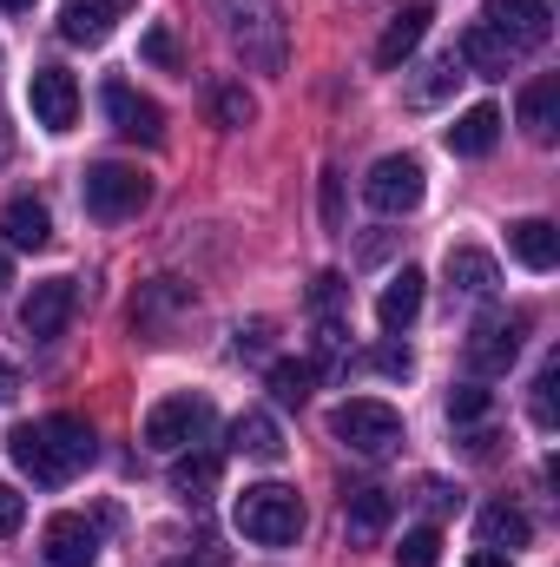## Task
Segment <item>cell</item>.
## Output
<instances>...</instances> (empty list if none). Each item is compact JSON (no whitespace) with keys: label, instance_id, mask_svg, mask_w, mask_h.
<instances>
[{"label":"cell","instance_id":"d590c367","mask_svg":"<svg viewBox=\"0 0 560 567\" xmlns=\"http://www.w3.org/2000/svg\"><path fill=\"white\" fill-rule=\"evenodd\" d=\"M422 508H428V515H455V508H462V488L428 475V482H422Z\"/></svg>","mask_w":560,"mask_h":567},{"label":"cell","instance_id":"f1b7e54d","mask_svg":"<svg viewBox=\"0 0 560 567\" xmlns=\"http://www.w3.org/2000/svg\"><path fill=\"white\" fill-rule=\"evenodd\" d=\"M455 80H462L455 53H448V60H435V66H422V80L409 86V106H435V100H448V93H455Z\"/></svg>","mask_w":560,"mask_h":567},{"label":"cell","instance_id":"9c48e42d","mask_svg":"<svg viewBox=\"0 0 560 567\" xmlns=\"http://www.w3.org/2000/svg\"><path fill=\"white\" fill-rule=\"evenodd\" d=\"M481 27H495L515 53H535V47H548V33H554V7H548V0H488V7H481Z\"/></svg>","mask_w":560,"mask_h":567},{"label":"cell","instance_id":"7c38bea8","mask_svg":"<svg viewBox=\"0 0 560 567\" xmlns=\"http://www.w3.org/2000/svg\"><path fill=\"white\" fill-rule=\"evenodd\" d=\"M106 120H113V133H126V140H139V145L165 140V113H158V100L133 93L126 80H113V86H106Z\"/></svg>","mask_w":560,"mask_h":567},{"label":"cell","instance_id":"f35d334b","mask_svg":"<svg viewBox=\"0 0 560 567\" xmlns=\"http://www.w3.org/2000/svg\"><path fill=\"white\" fill-rule=\"evenodd\" d=\"M323 225L343 231V172H323Z\"/></svg>","mask_w":560,"mask_h":567},{"label":"cell","instance_id":"83f0119b","mask_svg":"<svg viewBox=\"0 0 560 567\" xmlns=\"http://www.w3.org/2000/svg\"><path fill=\"white\" fill-rule=\"evenodd\" d=\"M310 390H317V370L310 363H297V357H278L271 363V396L278 403H310Z\"/></svg>","mask_w":560,"mask_h":567},{"label":"cell","instance_id":"836d02e7","mask_svg":"<svg viewBox=\"0 0 560 567\" xmlns=\"http://www.w3.org/2000/svg\"><path fill=\"white\" fill-rule=\"evenodd\" d=\"M343 297H350V284L336 278V271H317V284H310V310H317V317H336Z\"/></svg>","mask_w":560,"mask_h":567},{"label":"cell","instance_id":"4dcf8cb0","mask_svg":"<svg viewBox=\"0 0 560 567\" xmlns=\"http://www.w3.org/2000/svg\"><path fill=\"white\" fill-rule=\"evenodd\" d=\"M396 567H442V528H409L403 548H396Z\"/></svg>","mask_w":560,"mask_h":567},{"label":"cell","instance_id":"b9f144b4","mask_svg":"<svg viewBox=\"0 0 560 567\" xmlns=\"http://www.w3.org/2000/svg\"><path fill=\"white\" fill-rule=\"evenodd\" d=\"M0 290H7V251H0Z\"/></svg>","mask_w":560,"mask_h":567},{"label":"cell","instance_id":"7bdbcfd3","mask_svg":"<svg viewBox=\"0 0 560 567\" xmlns=\"http://www.w3.org/2000/svg\"><path fill=\"white\" fill-rule=\"evenodd\" d=\"M0 7H33V0H0Z\"/></svg>","mask_w":560,"mask_h":567},{"label":"cell","instance_id":"4fadbf2b","mask_svg":"<svg viewBox=\"0 0 560 567\" xmlns=\"http://www.w3.org/2000/svg\"><path fill=\"white\" fill-rule=\"evenodd\" d=\"M515 60H521V53H515L495 27H481V20H475V27H462V40H455V66H462V73H475V80H508V66H515Z\"/></svg>","mask_w":560,"mask_h":567},{"label":"cell","instance_id":"8992f818","mask_svg":"<svg viewBox=\"0 0 560 567\" xmlns=\"http://www.w3.org/2000/svg\"><path fill=\"white\" fill-rule=\"evenodd\" d=\"M80 198H86V212H93V218L120 225V218H139V212H145V198H152V178H145L139 165L100 158V165H86V178H80Z\"/></svg>","mask_w":560,"mask_h":567},{"label":"cell","instance_id":"e575fe53","mask_svg":"<svg viewBox=\"0 0 560 567\" xmlns=\"http://www.w3.org/2000/svg\"><path fill=\"white\" fill-rule=\"evenodd\" d=\"M554 383H560V363H548L541 377H535V429H554Z\"/></svg>","mask_w":560,"mask_h":567},{"label":"cell","instance_id":"60d3db41","mask_svg":"<svg viewBox=\"0 0 560 567\" xmlns=\"http://www.w3.org/2000/svg\"><path fill=\"white\" fill-rule=\"evenodd\" d=\"M468 567H515V555H501V548H475Z\"/></svg>","mask_w":560,"mask_h":567},{"label":"cell","instance_id":"d6a6232c","mask_svg":"<svg viewBox=\"0 0 560 567\" xmlns=\"http://www.w3.org/2000/svg\"><path fill=\"white\" fill-rule=\"evenodd\" d=\"M139 53L152 60V66H165V73H178V66H185V53H178V40H172V27H145Z\"/></svg>","mask_w":560,"mask_h":567},{"label":"cell","instance_id":"3957f363","mask_svg":"<svg viewBox=\"0 0 560 567\" xmlns=\"http://www.w3.org/2000/svg\"><path fill=\"white\" fill-rule=\"evenodd\" d=\"M231 522H238V535L258 542V548H290V542L303 535V502H297V488H283V482H258V488L238 495Z\"/></svg>","mask_w":560,"mask_h":567},{"label":"cell","instance_id":"74e56055","mask_svg":"<svg viewBox=\"0 0 560 567\" xmlns=\"http://www.w3.org/2000/svg\"><path fill=\"white\" fill-rule=\"evenodd\" d=\"M271 337H278V323H265V317L258 323H238V357H265Z\"/></svg>","mask_w":560,"mask_h":567},{"label":"cell","instance_id":"ac0fdd59","mask_svg":"<svg viewBox=\"0 0 560 567\" xmlns=\"http://www.w3.org/2000/svg\"><path fill=\"white\" fill-rule=\"evenodd\" d=\"M0 231H7L13 251H46V245H53V212H46L40 198H7Z\"/></svg>","mask_w":560,"mask_h":567},{"label":"cell","instance_id":"d4e9b609","mask_svg":"<svg viewBox=\"0 0 560 567\" xmlns=\"http://www.w3.org/2000/svg\"><path fill=\"white\" fill-rule=\"evenodd\" d=\"M211 488H218V455H211V449H191V455H178V462H172V495L205 502Z\"/></svg>","mask_w":560,"mask_h":567},{"label":"cell","instance_id":"ab89813d","mask_svg":"<svg viewBox=\"0 0 560 567\" xmlns=\"http://www.w3.org/2000/svg\"><path fill=\"white\" fill-rule=\"evenodd\" d=\"M13 396H20V370L0 357V403H13Z\"/></svg>","mask_w":560,"mask_h":567},{"label":"cell","instance_id":"f546056e","mask_svg":"<svg viewBox=\"0 0 560 567\" xmlns=\"http://www.w3.org/2000/svg\"><path fill=\"white\" fill-rule=\"evenodd\" d=\"M488 403H495V390H488L481 377H468V383H455V390H448V423H481V416H488Z\"/></svg>","mask_w":560,"mask_h":567},{"label":"cell","instance_id":"9a60e30c","mask_svg":"<svg viewBox=\"0 0 560 567\" xmlns=\"http://www.w3.org/2000/svg\"><path fill=\"white\" fill-rule=\"evenodd\" d=\"M40 555H46V567H100V535L86 515H53Z\"/></svg>","mask_w":560,"mask_h":567},{"label":"cell","instance_id":"5b68a950","mask_svg":"<svg viewBox=\"0 0 560 567\" xmlns=\"http://www.w3.org/2000/svg\"><path fill=\"white\" fill-rule=\"evenodd\" d=\"M330 435L343 442V449H356V455H396V442H403V416L383 403V396H350V403H336L330 410Z\"/></svg>","mask_w":560,"mask_h":567},{"label":"cell","instance_id":"d6986e66","mask_svg":"<svg viewBox=\"0 0 560 567\" xmlns=\"http://www.w3.org/2000/svg\"><path fill=\"white\" fill-rule=\"evenodd\" d=\"M390 515H396V495H390V488H376V482H363V488H350V495H343V522H350V535H356V542H376V535L390 528Z\"/></svg>","mask_w":560,"mask_h":567},{"label":"cell","instance_id":"ffe728a7","mask_svg":"<svg viewBox=\"0 0 560 567\" xmlns=\"http://www.w3.org/2000/svg\"><path fill=\"white\" fill-rule=\"evenodd\" d=\"M442 140H448V152H455V158H488V152H495V140H501V106H468V113H462Z\"/></svg>","mask_w":560,"mask_h":567},{"label":"cell","instance_id":"44dd1931","mask_svg":"<svg viewBox=\"0 0 560 567\" xmlns=\"http://www.w3.org/2000/svg\"><path fill=\"white\" fill-rule=\"evenodd\" d=\"M428 20H435L428 7H403V13H396V20L383 27V40H376V66H383V73H396V66H403V60L416 53L422 33H428Z\"/></svg>","mask_w":560,"mask_h":567},{"label":"cell","instance_id":"277c9868","mask_svg":"<svg viewBox=\"0 0 560 567\" xmlns=\"http://www.w3.org/2000/svg\"><path fill=\"white\" fill-rule=\"evenodd\" d=\"M218 423V410H211V396H191V390H178V396H158L152 410H145V449H158V455H185V449H198L205 435Z\"/></svg>","mask_w":560,"mask_h":567},{"label":"cell","instance_id":"5bb4252c","mask_svg":"<svg viewBox=\"0 0 560 567\" xmlns=\"http://www.w3.org/2000/svg\"><path fill=\"white\" fill-rule=\"evenodd\" d=\"M442 278H448V297H468V303H481V297H495L501 265H495L481 245H448V258H442Z\"/></svg>","mask_w":560,"mask_h":567},{"label":"cell","instance_id":"30bf717a","mask_svg":"<svg viewBox=\"0 0 560 567\" xmlns=\"http://www.w3.org/2000/svg\"><path fill=\"white\" fill-rule=\"evenodd\" d=\"M73 310H80V284L73 278H46L27 290V303H20V330L33 337V343H53L66 323H73Z\"/></svg>","mask_w":560,"mask_h":567},{"label":"cell","instance_id":"e0dca14e","mask_svg":"<svg viewBox=\"0 0 560 567\" xmlns=\"http://www.w3.org/2000/svg\"><path fill=\"white\" fill-rule=\"evenodd\" d=\"M508 251H515L535 278H548L560 265V231L548 218H515V225H508Z\"/></svg>","mask_w":560,"mask_h":567},{"label":"cell","instance_id":"484cf974","mask_svg":"<svg viewBox=\"0 0 560 567\" xmlns=\"http://www.w3.org/2000/svg\"><path fill=\"white\" fill-rule=\"evenodd\" d=\"M528 515L521 508H508V502H495V508H481V548H501V555H515V548H528Z\"/></svg>","mask_w":560,"mask_h":567},{"label":"cell","instance_id":"1f68e13d","mask_svg":"<svg viewBox=\"0 0 560 567\" xmlns=\"http://www.w3.org/2000/svg\"><path fill=\"white\" fill-rule=\"evenodd\" d=\"M363 363H370L376 377H390V383H409V377H416V357H409L403 343H376V350H370Z\"/></svg>","mask_w":560,"mask_h":567},{"label":"cell","instance_id":"7402d4cb","mask_svg":"<svg viewBox=\"0 0 560 567\" xmlns=\"http://www.w3.org/2000/svg\"><path fill=\"white\" fill-rule=\"evenodd\" d=\"M422 271L416 265H403V271H396V278L383 284V297H376V317H383V330H409V323H416L422 317Z\"/></svg>","mask_w":560,"mask_h":567},{"label":"cell","instance_id":"cb8c5ba5","mask_svg":"<svg viewBox=\"0 0 560 567\" xmlns=\"http://www.w3.org/2000/svg\"><path fill=\"white\" fill-rule=\"evenodd\" d=\"M231 449L251 455V462H283V429L271 423L265 410H245V416L231 423Z\"/></svg>","mask_w":560,"mask_h":567},{"label":"cell","instance_id":"7a4b0ae2","mask_svg":"<svg viewBox=\"0 0 560 567\" xmlns=\"http://www.w3.org/2000/svg\"><path fill=\"white\" fill-rule=\"evenodd\" d=\"M218 20H225V40L245 53V66L258 73L290 66V27H283L278 0H218Z\"/></svg>","mask_w":560,"mask_h":567},{"label":"cell","instance_id":"603a6c76","mask_svg":"<svg viewBox=\"0 0 560 567\" xmlns=\"http://www.w3.org/2000/svg\"><path fill=\"white\" fill-rule=\"evenodd\" d=\"M560 126V80H528L521 86V133L535 145H554Z\"/></svg>","mask_w":560,"mask_h":567},{"label":"cell","instance_id":"4316f807","mask_svg":"<svg viewBox=\"0 0 560 567\" xmlns=\"http://www.w3.org/2000/svg\"><path fill=\"white\" fill-rule=\"evenodd\" d=\"M211 120H218L225 133H245V126L258 120V100H251L238 80H218V86H211Z\"/></svg>","mask_w":560,"mask_h":567},{"label":"cell","instance_id":"6da1fadb","mask_svg":"<svg viewBox=\"0 0 560 567\" xmlns=\"http://www.w3.org/2000/svg\"><path fill=\"white\" fill-rule=\"evenodd\" d=\"M7 455L20 462V475H33L40 488H60V482H73L80 468H93V455H100V435L86 416H40V423H20L7 435Z\"/></svg>","mask_w":560,"mask_h":567},{"label":"cell","instance_id":"8fae6325","mask_svg":"<svg viewBox=\"0 0 560 567\" xmlns=\"http://www.w3.org/2000/svg\"><path fill=\"white\" fill-rule=\"evenodd\" d=\"M27 106H33V126L73 133V120H80V86H73V73H66V66H33Z\"/></svg>","mask_w":560,"mask_h":567},{"label":"cell","instance_id":"52a82bcc","mask_svg":"<svg viewBox=\"0 0 560 567\" xmlns=\"http://www.w3.org/2000/svg\"><path fill=\"white\" fill-rule=\"evenodd\" d=\"M521 337H528V317H521V310H488V317L468 330L462 357H468V370L488 383V377H508V370H515V357H521Z\"/></svg>","mask_w":560,"mask_h":567},{"label":"cell","instance_id":"ba28073f","mask_svg":"<svg viewBox=\"0 0 560 567\" xmlns=\"http://www.w3.org/2000/svg\"><path fill=\"white\" fill-rule=\"evenodd\" d=\"M422 192H428V178H422V158H409V152L376 158V165H370V178H363V205H370V212H383V218L416 212Z\"/></svg>","mask_w":560,"mask_h":567},{"label":"cell","instance_id":"8d00e7d4","mask_svg":"<svg viewBox=\"0 0 560 567\" xmlns=\"http://www.w3.org/2000/svg\"><path fill=\"white\" fill-rule=\"evenodd\" d=\"M20 522H27V495H20L13 482H0V542L20 535Z\"/></svg>","mask_w":560,"mask_h":567},{"label":"cell","instance_id":"2e32d148","mask_svg":"<svg viewBox=\"0 0 560 567\" xmlns=\"http://www.w3.org/2000/svg\"><path fill=\"white\" fill-rule=\"evenodd\" d=\"M120 13H126V0H66L60 7V40L66 47H106Z\"/></svg>","mask_w":560,"mask_h":567},{"label":"cell","instance_id":"ee69618b","mask_svg":"<svg viewBox=\"0 0 560 567\" xmlns=\"http://www.w3.org/2000/svg\"><path fill=\"white\" fill-rule=\"evenodd\" d=\"M172 567H191V561H172Z\"/></svg>","mask_w":560,"mask_h":567}]
</instances>
